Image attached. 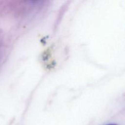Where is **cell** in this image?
<instances>
[{
	"mask_svg": "<svg viewBox=\"0 0 125 125\" xmlns=\"http://www.w3.org/2000/svg\"><path fill=\"white\" fill-rule=\"evenodd\" d=\"M115 125V124H109V125Z\"/></svg>",
	"mask_w": 125,
	"mask_h": 125,
	"instance_id": "6da1fadb",
	"label": "cell"
}]
</instances>
